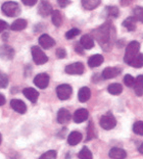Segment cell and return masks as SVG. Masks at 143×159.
<instances>
[{
	"label": "cell",
	"mask_w": 143,
	"mask_h": 159,
	"mask_svg": "<svg viewBox=\"0 0 143 159\" xmlns=\"http://www.w3.org/2000/svg\"><path fill=\"white\" fill-rule=\"evenodd\" d=\"M95 39L98 40L99 44L103 48L104 51H109L114 43L115 39V29L111 25L110 22H107L94 30Z\"/></svg>",
	"instance_id": "cell-1"
},
{
	"label": "cell",
	"mask_w": 143,
	"mask_h": 159,
	"mask_svg": "<svg viewBox=\"0 0 143 159\" xmlns=\"http://www.w3.org/2000/svg\"><path fill=\"white\" fill-rule=\"evenodd\" d=\"M139 48H140L139 42L135 41V40L129 42L128 45L126 48V53H125V57H123V61H125L127 64H129L132 61V59L138 54Z\"/></svg>",
	"instance_id": "cell-2"
},
{
	"label": "cell",
	"mask_w": 143,
	"mask_h": 159,
	"mask_svg": "<svg viewBox=\"0 0 143 159\" xmlns=\"http://www.w3.org/2000/svg\"><path fill=\"white\" fill-rule=\"evenodd\" d=\"M1 9H2L3 13L7 17H10V18L19 16V14H20V12H21V9H20V6H19V4L16 3V2H13V1L5 2L2 5Z\"/></svg>",
	"instance_id": "cell-3"
},
{
	"label": "cell",
	"mask_w": 143,
	"mask_h": 159,
	"mask_svg": "<svg viewBox=\"0 0 143 159\" xmlns=\"http://www.w3.org/2000/svg\"><path fill=\"white\" fill-rule=\"evenodd\" d=\"M99 124L103 128L104 130H112L114 129L117 125V120L115 119L114 115L111 112H108L107 114L103 115L100 118V121H99Z\"/></svg>",
	"instance_id": "cell-4"
},
{
	"label": "cell",
	"mask_w": 143,
	"mask_h": 159,
	"mask_svg": "<svg viewBox=\"0 0 143 159\" xmlns=\"http://www.w3.org/2000/svg\"><path fill=\"white\" fill-rule=\"evenodd\" d=\"M56 93H57V96L58 98L61 100H67L69 99L72 93H73V89L70 84H60L56 89Z\"/></svg>",
	"instance_id": "cell-5"
},
{
	"label": "cell",
	"mask_w": 143,
	"mask_h": 159,
	"mask_svg": "<svg viewBox=\"0 0 143 159\" xmlns=\"http://www.w3.org/2000/svg\"><path fill=\"white\" fill-rule=\"evenodd\" d=\"M32 55H33V59L34 61V63L37 65H43L48 61V57L38 46H33Z\"/></svg>",
	"instance_id": "cell-6"
},
{
	"label": "cell",
	"mask_w": 143,
	"mask_h": 159,
	"mask_svg": "<svg viewBox=\"0 0 143 159\" xmlns=\"http://www.w3.org/2000/svg\"><path fill=\"white\" fill-rule=\"evenodd\" d=\"M65 72L69 75H83L84 72V65L80 62L70 64L65 68Z\"/></svg>",
	"instance_id": "cell-7"
},
{
	"label": "cell",
	"mask_w": 143,
	"mask_h": 159,
	"mask_svg": "<svg viewBox=\"0 0 143 159\" xmlns=\"http://www.w3.org/2000/svg\"><path fill=\"white\" fill-rule=\"evenodd\" d=\"M49 80H50V78H49V76L46 74V73H41V74H38L35 76V78L34 80V83L37 88L44 89L48 87Z\"/></svg>",
	"instance_id": "cell-8"
},
{
	"label": "cell",
	"mask_w": 143,
	"mask_h": 159,
	"mask_svg": "<svg viewBox=\"0 0 143 159\" xmlns=\"http://www.w3.org/2000/svg\"><path fill=\"white\" fill-rule=\"evenodd\" d=\"M37 12H38V14L41 17H47L50 14H52V12H53L52 6L48 1H46V0H41L38 5V10H37Z\"/></svg>",
	"instance_id": "cell-9"
},
{
	"label": "cell",
	"mask_w": 143,
	"mask_h": 159,
	"mask_svg": "<svg viewBox=\"0 0 143 159\" xmlns=\"http://www.w3.org/2000/svg\"><path fill=\"white\" fill-rule=\"evenodd\" d=\"M15 56L14 49L9 45H1L0 46V58L4 60H11Z\"/></svg>",
	"instance_id": "cell-10"
},
{
	"label": "cell",
	"mask_w": 143,
	"mask_h": 159,
	"mask_svg": "<svg viewBox=\"0 0 143 159\" xmlns=\"http://www.w3.org/2000/svg\"><path fill=\"white\" fill-rule=\"evenodd\" d=\"M38 42H39L40 46L45 48V49H49V48H51L52 46L55 45V40L51 38L50 35L45 34H43L39 36Z\"/></svg>",
	"instance_id": "cell-11"
},
{
	"label": "cell",
	"mask_w": 143,
	"mask_h": 159,
	"mask_svg": "<svg viewBox=\"0 0 143 159\" xmlns=\"http://www.w3.org/2000/svg\"><path fill=\"white\" fill-rule=\"evenodd\" d=\"M10 105L12 109L20 114H25L27 112V105L21 99H12L10 101Z\"/></svg>",
	"instance_id": "cell-12"
},
{
	"label": "cell",
	"mask_w": 143,
	"mask_h": 159,
	"mask_svg": "<svg viewBox=\"0 0 143 159\" xmlns=\"http://www.w3.org/2000/svg\"><path fill=\"white\" fill-rule=\"evenodd\" d=\"M88 111L84 108H79L78 110H76V112L74 114V123H83L85 120H87L88 118Z\"/></svg>",
	"instance_id": "cell-13"
},
{
	"label": "cell",
	"mask_w": 143,
	"mask_h": 159,
	"mask_svg": "<svg viewBox=\"0 0 143 159\" xmlns=\"http://www.w3.org/2000/svg\"><path fill=\"white\" fill-rule=\"evenodd\" d=\"M121 69L117 68V67H108V68L104 69L102 72V78L105 80H109L112 78H115L118 75L121 74Z\"/></svg>",
	"instance_id": "cell-14"
},
{
	"label": "cell",
	"mask_w": 143,
	"mask_h": 159,
	"mask_svg": "<svg viewBox=\"0 0 143 159\" xmlns=\"http://www.w3.org/2000/svg\"><path fill=\"white\" fill-rule=\"evenodd\" d=\"M71 119V113L66 108H61L57 114V122L59 124H66Z\"/></svg>",
	"instance_id": "cell-15"
},
{
	"label": "cell",
	"mask_w": 143,
	"mask_h": 159,
	"mask_svg": "<svg viewBox=\"0 0 143 159\" xmlns=\"http://www.w3.org/2000/svg\"><path fill=\"white\" fill-rule=\"evenodd\" d=\"M23 93L24 95L27 97V98L33 103H35L37 98H38V91L36 89H33V88H27V89H23Z\"/></svg>",
	"instance_id": "cell-16"
},
{
	"label": "cell",
	"mask_w": 143,
	"mask_h": 159,
	"mask_svg": "<svg viewBox=\"0 0 143 159\" xmlns=\"http://www.w3.org/2000/svg\"><path fill=\"white\" fill-rule=\"evenodd\" d=\"M82 139H83L82 133H79L78 131H74V132L70 133L69 137H68V143L72 146H74L82 142Z\"/></svg>",
	"instance_id": "cell-17"
},
{
	"label": "cell",
	"mask_w": 143,
	"mask_h": 159,
	"mask_svg": "<svg viewBox=\"0 0 143 159\" xmlns=\"http://www.w3.org/2000/svg\"><path fill=\"white\" fill-rule=\"evenodd\" d=\"M109 157L112 159H125L127 157V152L123 148H113L109 151Z\"/></svg>",
	"instance_id": "cell-18"
},
{
	"label": "cell",
	"mask_w": 143,
	"mask_h": 159,
	"mask_svg": "<svg viewBox=\"0 0 143 159\" xmlns=\"http://www.w3.org/2000/svg\"><path fill=\"white\" fill-rule=\"evenodd\" d=\"M79 43L82 44V46L84 48V49L89 50L94 46V40H93V39L89 34H84L82 36V39H80Z\"/></svg>",
	"instance_id": "cell-19"
},
{
	"label": "cell",
	"mask_w": 143,
	"mask_h": 159,
	"mask_svg": "<svg viewBox=\"0 0 143 159\" xmlns=\"http://www.w3.org/2000/svg\"><path fill=\"white\" fill-rule=\"evenodd\" d=\"M104 61V58L102 55L100 54H95L92 55V56L88 59V66L90 68H96V67H99Z\"/></svg>",
	"instance_id": "cell-20"
},
{
	"label": "cell",
	"mask_w": 143,
	"mask_h": 159,
	"mask_svg": "<svg viewBox=\"0 0 143 159\" xmlns=\"http://www.w3.org/2000/svg\"><path fill=\"white\" fill-rule=\"evenodd\" d=\"M28 26V22L25 19H17L13 24L11 25V30H16V32H19V30H23L27 28Z\"/></svg>",
	"instance_id": "cell-21"
},
{
	"label": "cell",
	"mask_w": 143,
	"mask_h": 159,
	"mask_svg": "<svg viewBox=\"0 0 143 159\" xmlns=\"http://www.w3.org/2000/svg\"><path fill=\"white\" fill-rule=\"evenodd\" d=\"M90 95H91L90 89L87 87H83L78 91V100L80 102H86L90 98Z\"/></svg>",
	"instance_id": "cell-22"
},
{
	"label": "cell",
	"mask_w": 143,
	"mask_h": 159,
	"mask_svg": "<svg viewBox=\"0 0 143 159\" xmlns=\"http://www.w3.org/2000/svg\"><path fill=\"white\" fill-rule=\"evenodd\" d=\"M136 20L135 17H128L123 22V26L125 27L129 32H133L136 29Z\"/></svg>",
	"instance_id": "cell-23"
},
{
	"label": "cell",
	"mask_w": 143,
	"mask_h": 159,
	"mask_svg": "<svg viewBox=\"0 0 143 159\" xmlns=\"http://www.w3.org/2000/svg\"><path fill=\"white\" fill-rule=\"evenodd\" d=\"M133 88L136 95L141 96L143 94V75H140L135 79V84Z\"/></svg>",
	"instance_id": "cell-24"
},
{
	"label": "cell",
	"mask_w": 143,
	"mask_h": 159,
	"mask_svg": "<svg viewBox=\"0 0 143 159\" xmlns=\"http://www.w3.org/2000/svg\"><path fill=\"white\" fill-rule=\"evenodd\" d=\"M101 0H82V3L83 8L86 10H93L98 7L100 4Z\"/></svg>",
	"instance_id": "cell-25"
},
{
	"label": "cell",
	"mask_w": 143,
	"mask_h": 159,
	"mask_svg": "<svg viewBox=\"0 0 143 159\" xmlns=\"http://www.w3.org/2000/svg\"><path fill=\"white\" fill-rule=\"evenodd\" d=\"M51 19H52V23L53 25L56 26V27H60L62 25V22H63V20H62V15L60 13V11L58 10H54L52 12L51 14Z\"/></svg>",
	"instance_id": "cell-26"
},
{
	"label": "cell",
	"mask_w": 143,
	"mask_h": 159,
	"mask_svg": "<svg viewBox=\"0 0 143 159\" xmlns=\"http://www.w3.org/2000/svg\"><path fill=\"white\" fill-rule=\"evenodd\" d=\"M128 65L133 67V68H141V67H143V54L138 53Z\"/></svg>",
	"instance_id": "cell-27"
},
{
	"label": "cell",
	"mask_w": 143,
	"mask_h": 159,
	"mask_svg": "<svg viewBox=\"0 0 143 159\" xmlns=\"http://www.w3.org/2000/svg\"><path fill=\"white\" fill-rule=\"evenodd\" d=\"M108 91H109V93H111V94L118 95V94L122 93L123 87H122V84H117V83L116 84H111L108 87Z\"/></svg>",
	"instance_id": "cell-28"
},
{
	"label": "cell",
	"mask_w": 143,
	"mask_h": 159,
	"mask_svg": "<svg viewBox=\"0 0 143 159\" xmlns=\"http://www.w3.org/2000/svg\"><path fill=\"white\" fill-rule=\"evenodd\" d=\"M78 158L79 159H92V152L89 150L88 148L84 146V148H83L82 150L79 151Z\"/></svg>",
	"instance_id": "cell-29"
},
{
	"label": "cell",
	"mask_w": 143,
	"mask_h": 159,
	"mask_svg": "<svg viewBox=\"0 0 143 159\" xmlns=\"http://www.w3.org/2000/svg\"><path fill=\"white\" fill-rule=\"evenodd\" d=\"M132 130L136 134L143 136V121H137L133 124Z\"/></svg>",
	"instance_id": "cell-30"
},
{
	"label": "cell",
	"mask_w": 143,
	"mask_h": 159,
	"mask_svg": "<svg viewBox=\"0 0 143 159\" xmlns=\"http://www.w3.org/2000/svg\"><path fill=\"white\" fill-rule=\"evenodd\" d=\"M133 14L136 20H138L139 22L143 23V8L140 6H136L133 9Z\"/></svg>",
	"instance_id": "cell-31"
},
{
	"label": "cell",
	"mask_w": 143,
	"mask_h": 159,
	"mask_svg": "<svg viewBox=\"0 0 143 159\" xmlns=\"http://www.w3.org/2000/svg\"><path fill=\"white\" fill-rule=\"evenodd\" d=\"M106 12L108 16L110 17H114V18H117L119 16L120 12H119V9H118L116 6H109V7L106 8Z\"/></svg>",
	"instance_id": "cell-32"
},
{
	"label": "cell",
	"mask_w": 143,
	"mask_h": 159,
	"mask_svg": "<svg viewBox=\"0 0 143 159\" xmlns=\"http://www.w3.org/2000/svg\"><path fill=\"white\" fill-rule=\"evenodd\" d=\"M57 158V152L55 150H49L43 153L38 159H56Z\"/></svg>",
	"instance_id": "cell-33"
},
{
	"label": "cell",
	"mask_w": 143,
	"mask_h": 159,
	"mask_svg": "<svg viewBox=\"0 0 143 159\" xmlns=\"http://www.w3.org/2000/svg\"><path fill=\"white\" fill-rule=\"evenodd\" d=\"M123 83L128 88H132L134 87V84H135V79L132 76V75H126L125 78H123Z\"/></svg>",
	"instance_id": "cell-34"
},
{
	"label": "cell",
	"mask_w": 143,
	"mask_h": 159,
	"mask_svg": "<svg viewBox=\"0 0 143 159\" xmlns=\"http://www.w3.org/2000/svg\"><path fill=\"white\" fill-rule=\"evenodd\" d=\"M95 137V131H94V126H93L92 122H89L88 127H87V138L86 140H90Z\"/></svg>",
	"instance_id": "cell-35"
},
{
	"label": "cell",
	"mask_w": 143,
	"mask_h": 159,
	"mask_svg": "<svg viewBox=\"0 0 143 159\" xmlns=\"http://www.w3.org/2000/svg\"><path fill=\"white\" fill-rule=\"evenodd\" d=\"M8 77L7 75H5L4 73L0 72V88L1 89H5L8 85Z\"/></svg>",
	"instance_id": "cell-36"
},
{
	"label": "cell",
	"mask_w": 143,
	"mask_h": 159,
	"mask_svg": "<svg viewBox=\"0 0 143 159\" xmlns=\"http://www.w3.org/2000/svg\"><path fill=\"white\" fill-rule=\"evenodd\" d=\"M79 34H80V30L78 29H72L66 33V38L68 39H72L74 38H76V36L78 35Z\"/></svg>",
	"instance_id": "cell-37"
},
{
	"label": "cell",
	"mask_w": 143,
	"mask_h": 159,
	"mask_svg": "<svg viewBox=\"0 0 143 159\" xmlns=\"http://www.w3.org/2000/svg\"><path fill=\"white\" fill-rule=\"evenodd\" d=\"M56 56H57L59 59H63L67 56V52L64 48H58L57 51H56Z\"/></svg>",
	"instance_id": "cell-38"
},
{
	"label": "cell",
	"mask_w": 143,
	"mask_h": 159,
	"mask_svg": "<svg viewBox=\"0 0 143 159\" xmlns=\"http://www.w3.org/2000/svg\"><path fill=\"white\" fill-rule=\"evenodd\" d=\"M57 1H58V4H59L60 7L65 8V7H67V6L70 4L71 0H57Z\"/></svg>",
	"instance_id": "cell-39"
},
{
	"label": "cell",
	"mask_w": 143,
	"mask_h": 159,
	"mask_svg": "<svg viewBox=\"0 0 143 159\" xmlns=\"http://www.w3.org/2000/svg\"><path fill=\"white\" fill-rule=\"evenodd\" d=\"M7 28H8L7 23H6L5 21H3V20H0V34H1L2 32H4V30Z\"/></svg>",
	"instance_id": "cell-40"
},
{
	"label": "cell",
	"mask_w": 143,
	"mask_h": 159,
	"mask_svg": "<svg viewBox=\"0 0 143 159\" xmlns=\"http://www.w3.org/2000/svg\"><path fill=\"white\" fill-rule=\"evenodd\" d=\"M22 1L27 6H34L37 3V0H22Z\"/></svg>",
	"instance_id": "cell-41"
},
{
	"label": "cell",
	"mask_w": 143,
	"mask_h": 159,
	"mask_svg": "<svg viewBox=\"0 0 143 159\" xmlns=\"http://www.w3.org/2000/svg\"><path fill=\"white\" fill-rule=\"evenodd\" d=\"M83 49H84V48L82 46V44H80V43H78V45H76V48H74L76 52H78L79 54H83Z\"/></svg>",
	"instance_id": "cell-42"
},
{
	"label": "cell",
	"mask_w": 143,
	"mask_h": 159,
	"mask_svg": "<svg viewBox=\"0 0 143 159\" xmlns=\"http://www.w3.org/2000/svg\"><path fill=\"white\" fill-rule=\"evenodd\" d=\"M6 103V98H5V96L3 94L0 93V106H3L4 104Z\"/></svg>",
	"instance_id": "cell-43"
},
{
	"label": "cell",
	"mask_w": 143,
	"mask_h": 159,
	"mask_svg": "<svg viewBox=\"0 0 143 159\" xmlns=\"http://www.w3.org/2000/svg\"><path fill=\"white\" fill-rule=\"evenodd\" d=\"M132 2V0H121L122 6H127Z\"/></svg>",
	"instance_id": "cell-44"
},
{
	"label": "cell",
	"mask_w": 143,
	"mask_h": 159,
	"mask_svg": "<svg viewBox=\"0 0 143 159\" xmlns=\"http://www.w3.org/2000/svg\"><path fill=\"white\" fill-rule=\"evenodd\" d=\"M138 151L140 152V153L141 154H143V143L140 144V146H139V148H138Z\"/></svg>",
	"instance_id": "cell-45"
},
{
	"label": "cell",
	"mask_w": 143,
	"mask_h": 159,
	"mask_svg": "<svg viewBox=\"0 0 143 159\" xmlns=\"http://www.w3.org/2000/svg\"><path fill=\"white\" fill-rule=\"evenodd\" d=\"M1 142H2V137H1V134H0V144H1Z\"/></svg>",
	"instance_id": "cell-46"
}]
</instances>
